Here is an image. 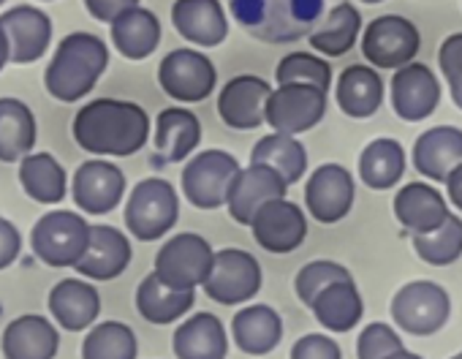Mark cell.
<instances>
[{
    "label": "cell",
    "mask_w": 462,
    "mask_h": 359,
    "mask_svg": "<svg viewBox=\"0 0 462 359\" xmlns=\"http://www.w3.org/2000/svg\"><path fill=\"white\" fill-rule=\"evenodd\" d=\"M71 133L85 152L98 158H125L147 144L150 117L134 101L96 98L77 112Z\"/></svg>",
    "instance_id": "cell-1"
},
{
    "label": "cell",
    "mask_w": 462,
    "mask_h": 359,
    "mask_svg": "<svg viewBox=\"0 0 462 359\" xmlns=\"http://www.w3.org/2000/svg\"><path fill=\"white\" fill-rule=\"evenodd\" d=\"M106 69H109L106 41L96 33L77 31L58 44L44 74V87L52 98L63 104H77L98 85Z\"/></svg>",
    "instance_id": "cell-2"
},
{
    "label": "cell",
    "mask_w": 462,
    "mask_h": 359,
    "mask_svg": "<svg viewBox=\"0 0 462 359\" xmlns=\"http://www.w3.org/2000/svg\"><path fill=\"white\" fill-rule=\"evenodd\" d=\"M180 218V197L174 186L163 177H147L134 186L125 202V229L134 240L152 243L166 237Z\"/></svg>",
    "instance_id": "cell-3"
},
{
    "label": "cell",
    "mask_w": 462,
    "mask_h": 359,
    "mask_svg": "<svg viewBox=\"0 0 462 359\" xmlns=\"http://www.w3.org/2000/svg\"><path fill=\"white\" fill-rule=\"evenodd\" d=\"M90 243V224L71 210H52L36 221L31 248L47 267H74Z\"/></svg>",
    "instance_id": "cell-4"
},
{
    "label": "cell",
    "mask_w": 462,
    "mask_h": 359,
    "mask_svg": "<svg viewBox=\"0 0 462 359\" xmlns=\"http://www.w3.org/2000/svg\"><path fill=\"white\" fill-rule=\"evenodd\" d=\"M212 259H215V251L201 235L182 232L163 243V248L155 256L152 272L169 289L193 291L196 286H204Z\"/></svg>",
    "instance_id": "cell-5"
},
{
    "label": "cell",
    "mask_w": 462,
    "mask_h": 359,
    "mask_svg": "<svg viewBox=\"0 0 462 359\" xmlns=\"http://www.w3.org/2000/svg\"><path fill=\"white\" fill-rule=\"evenodd\" d=\"M237 171V158L226 150L196 152L182 169V194L199 210H217L226 205Z\"/></svg>",
    "instance_id": "cell-6"
},
{
    "label": "cell",
    "mask_w": 462,
    "mask_h": 359,
    "mask_svg": "<svg viewBox=\"0 0 462 359\" xmlns=\"http://www.w3.org/2000/svg\"><path fill=\"white\" fill-rule=\"evenodd\" d=\"M451 316V299L432 281H411L392 299V318L408 335H435Z\"/></svg>",
    "instance_id": "cell-7"
},
{
    "label": "cell",
    "mask_w": 462,
    "mask_h": 359,
    "mask_svg": "<svg viewBox=\"0 0 462 359\" xmlns=\"http://www.w3.org/2000/svg\"><path fill=\"white\" fill-rule=\"evenodd\" d=\"M204 291L217 305H243L262 291V264L243 248H223L215 253Z\"/></svg>",
    "instance_id": "cell-8"
},
{
    "label": "cell",
    "mask_w": 462,
    "mask_h": 359,
    "mask_svg": "<svg viewBox=\"0 0 462 359\" xmlns=\"http://www.w3.org/2000/svg\"><path fill=\"white\" fill-rule=\"evenodd\" d=\"M421 47L419 28L397 14L375 17L362 33V55L373 69H400L413 63Z\"/></svg>",
    "instance_id": "cell-9"
},
{
    "label": "cell",
    "mask_w": 462,
    "mask_h": 359,
    "mask_svg": "<svg viewBox=\"0 0 462 359\" xmlns=\"http://www.w3.org/2000/svg\"><path fill=\"white\" fill-rule=\"evenodd\" d=\"M158 85L163 93L180 104H199L212 96L217 85L215 63L190 47L171 50L158 66Z\"/></svg>",
    "instance_id": "cell-10"
},
{
    "label": "cell",
    "mask_w": 462,
    "mask_h": 359,
    "mask_svg": "<svg viewBox=\"0 0 462 359\" xmlns=\"http://www.w3.org/2000/svg\"><path fill=\"white\" fill-rule=\"evenodd\" d=\"M327 115V90L313 85H278L267 98L264 120L278 133H305Z\"/></svg>",
    "instance_id": "cell-11"
},
{
    "label": "cell",
    "mask_w": 462,
    "mask_h": 359,
    "mask_svg": "<svg viewBox=\"0 0 462 359\" xmlns=\"http://www.w3.org/2000/svg\"><path fill=\"white\" fill-rule=\"evenodd\" d=\"M71 197L82 213L106 216L125 197V174L120 166L109 163L104 158H90L74 171Z\"/></svg>",
    "instance_id": "cell-12"
},
{
    "label": "cell",
    "mask_w": 462,
    "mask_h": 359,
    "mask_svg": "<svg viewBox=\"0 0 462 359\" xmlns=\"http://www.w3.org/2000/svg\"><path fill=\"white\" fill-rule=\"evenodd\" d=\"M354 197H356L354 174L340 163H324L308 177L305 205L319 224L343 221L354 207Z\"/></svg>",
    "instance_id": "cell-13"
},
{
    "label": "cell",
    "mask_w": 462,
    "mask_h": 359,
    "mask_svg": "<svg viewBox=\"0 0 462 359\" xmlns=\"http://www.w3.org/2000/svg\"><path fill=\"white\" fill-rule=\"evenodd\" d=\"M286 194H289V183L275 169H270L264 163H248L245 169L237 171L235 183H231L226 207L237 224L251 226L254 216L267 202L286 199Z\"/></svg>",
    "instance_id": "cell-14"
},
{
    "label": "cell",
    "mask_w": 462,
    "mask_h": 359,
    "mask_svg": "<svg viewBox=\"0 0 462 359\" xmlns=\"http://www.w3.org/2000/svg\"><path fill=\"white\" fill-rule=\"evenodd\" d=\"M273 87L267 79L256 74H240L228 79L217 93V115L220 120L235 131H254L259 128L267 112V98Z\"/></svg>",
    "instance_id": "cell-15"
},
{
    "label": "cell",
    "mask_w": 462,
    "mask_h": 359,
    "mask_svg": "<svg viewBox=\"0 0 462 359\" xmlns=\"http://www.w3.org/2000/svg\"><path fill=\"white\" fill-rule=\"evenodd\" d=\"M0 28L9 39L14 66H31L44 58L52 44V20L39 6H14L0 14Z\"/></svg>",
    "instance_id": "cell-16"
},
{
    "label": "cell",
    "mask_w": 462,
    "mask_h": 359,
    "mask_svg": "<svg viewBox=\"0 0 462 359\" xmlns=\"http://www.w3.org/2000/svg\"><path fill=\"white\" fill-rule=\"evenodd\" d=\"M254 240L270 253H291L308 237V218L300 205L289 199L267 202L251 221Z\"/></svg>",
    "instance_id": "cell-17"
},
{
    "label": "cell",
    "mask_w": 462,
    "mask_h": 359,
    "mask_svg": "<svg viewBox=\"0 0 462 359\" xmlns=\"http://www.w3.org/2000/svg\"><path fill=\"white\" fill-rule=\"evenodd\" d=\"M440 104V82L424 63H408L394 69L392 77V106L400 120L419 123L430 117Z\"/></svg>",
    "instance_id": "cell-18"
},
{
    "label": "cell",
    "mask_w": 462,
    "mask_h": 359,
    "mask_svg": "<svg viewBox=\"0 0 462 359\" xmlns=\"http://www.w3.org/2000/svg\"><path fill=\"white\" fill-rule=\"evenodd\" d=\"M134 259L131 240L106 224L90 226V243L85 256L74 264V270L88 281H115L120 278Z\"/></svg>",
    "instance_id": "cell-19"
},
{
    "label": "cell",
    "mask_w": 462,
    "mask_h": 359,
    "mask_svg": "<svg viewBox=\"0 0 462 359\" xmlns=\"http://www.w3.org/2000/svg\"><path fill=\"white\" fill-rule=\"evenodd\" d=\"M174 31L196 47H220L228 36V17L220 0H174L171 6Z\"/></svg>",
    "instance_id": "cell-20"
},
{
    "label": "cell",
    "mask_w": 462,
    "mask_h": 359,
    "mask_svg": "<svg viewBox=\"0 0 462 359\" xmlns=\"http://www.w3.org/2000/svg\"><path fill=\"white\" fill-rule=\"evenodd\" d=\"M462 163V128L435 125L424 131L413 144V166L432 183H446V177Z\"/></svg>",
    "instance_id": "cell-21"
},
{
    "label": "cell",
    "mask_w": 462,
    "mask_h": 359,
    "mask_svg": "<svg viewBox=\"0 0 462 359\" xmlns=\"http://www.w3.org/2000/svg\"><path fill=\"white\" fill-rule=\"evenodd\" d=\"M6 359H55L60 348L58 329L39 313H28L14 318L4 329V340H0Z\"/></svg>",
    "instance_id": "cell-22"
},
{
    "label": "cell",
    "mask_w": 462,
    "mask_h": 359,
    "mask_svg": "<svg viewBox=\"0 0 462 359\" xmlns=\"http://www.w3.org/2000/svg\"><path fill=\"white\" fill-rule=\"evenodd\" d=\"M335 101L354 120L373 117L383 104V79L373 66H346L337 77Z\"/></svg>",
    "instance_id": "cell-23"
},
{
    "label": "cell",
    "mask_w": 462,
    "mask_h": 359,
    "mask_svg": "<svg viewBox=\"0 0 462 359\" xmlns=\"http://www.w3.org/2000/svg\"><path fill=\"white\" fill-rule=\"evenodd\" d=\"M394 218L400 226H405L413 235H430L435 232L446 218L448 207L440 191H435L427 183H408L394 197Z\"/></svg>",
    "instance_id": "cell-24"
},
{
    "label": "cell",
    "mask_w": 462,
    "mask_h": 359,
    "mask_svg": "<svg viewBox=\"0 0 462 359\" xmlns=\"http://www.w3.org/2000/svg\"><path fill=\"white\" fill-rule=\"evenodd\" d=\"M50 313L69 332L88 329L101 313V297L93 283L79 278H66L50 291Z\"/></svg>",
    "instance_id": "cell-25"
},
{
    "label": "cell",
    "mask_w": 462,
    "mask_h": 359,
    "mask_svg": "<svg viewBox=\"0 0 462 359\" xmlns=\"http://www.w3.org/2000/svg\"><path fill=\"white\" fill-rule=\"evenodd\" d=\"M201 142V123L190 109H161L155 117V152L161 163L185 161Z\"/></svg>",
    "instance_id": "cell-26"
},
{
    "label": "cell",
    "mask_w": 462,
    "mask_h": 359,
    "mask_svg": "<svg viewBox=\"0 0 462 359\" xmlns=\"http://www.w3.org/2000/svg\"><path fill=\"white\" fill-rule=\"evenodd\" d=\"M109 33L115 50L128 60H144L161 44V23L144 6H134L120 17H115L109 23Z\"/></svg>",
    "instance_id": "cell-27"
},
{
    "label": "cell",
    "mask_w": 462,
    "mask_h": 359,
    "mask_svg": "<svg viewBox=\"0 0 462 359\" xmlns=\"http://www.w3.org/2000/svg\"><path fill=\"white\" fill-rule=\"evenodd\" d=\"M171 348L177 359H226L228 337L217 316L196 313L177 327Z\"/></svg>",
    "instance_id": "cell-28"
},
{
    "label": "cell",
    "mask_w": 462,
    "mask_h": 359,
    "mask_svg": "<svg viewBox=\"0 0 462 359\" xmlns=\"http://www.w3.org/2000/svg\"><path fill=\"white\" fill-rule=\"evenodd\" d=\"M231 335L240 351L251 356H264L278 348L283 337V321L270 305H248L231 321Z\"/></svg>",
    "instance_id": "cell-29"
},
{
    "label": "cell",
    "mask_w": 462,
    "mask_h": 359,
    "mask_svg": "<svg viewBox=\"0 0 462 359\" xmlns=\"http://www.w3.org/2000/svg\"><path fill=\"white\" fill-rule=\"evenodd\" d=\"M308 308L313 310L319 324L327 327L329 332H348L365 316V302L354 278L329 283L324 291L316 294V299Z\"/></svg>",
    "instance_id": "cell-30"
},
{
    "label": "cell",
    "mask_w": 462,
    "mask_h": 359,
    "mask_svg": "<svg viewBox=\"0 0 462 359\" xmlns=\"http://www.w3.org/2000/svg\"><path fill=\"white\" fill-rule=\"evenodd\" d=\"M20 186L39 205H58L66 199V169L52 152H28L20 161Z\"/></svg>",
    "instance_id": "cell-31"
},
{
    "label": "cell",
    "mask_w": 462,
    "mask_h": 359,
    "mask_svg": "<svg viewBox=\"0 0 462 359\" xmlns=\"http://www.w3.org/2000/svg\"><path fill=\"white\" fill-rule=\"evenodd\" d=\"M39 136L36 117L31 106L20 98H0V161L14 163L23 161Z\"/></svg>",
    "instance_id": "cell-32"
},
{
    "label": "cell",
    "mask_w": 462,
    "mask_h": 359,
    "mask_svg": "<svg viewBox=\"0 0 462 359\" xmlns=\"http://www.w3.org/2000/svg\"><path fill=\"white\" fill-rule=\"evenodd\" d=\"M405 174V150L397 139H373L359 155V180L373 191L394 189Z\"/></svg>",
    "instance_id": "cell-33"
},
{
    "label": "cell",
    "mask_w": 462,
    "mask_h": 359,
    "mask_svg": "<svg viewBox=\"0 0 462 359\" xmlns=\"http://www.w3.org/2000/svg\"><path fill=\"white\" fill-rule=\"evenodd\" d=\"M251 163H264V166L275 169L289 186H294L308 171V150L297 136L275 131L256 142V147L251 152Z\"/></svg>",
    "instance_id": "cell-34"
},
{
    "label": "cell",
    "mask_w": 462,
    "mask_h": 359,
    "mask_svg": "<svg viewBox=\"0 0 462 359\" xmlns=\"http://www.w3.org/2000/svg\"><path fill=\"white\" fill-rule=\"evenodd\" d=\"M193 308V291H177L158 281L155 272H150L139 289H136V310L150 324H171L180 316H185Z\"/></svg>",
    "instance_id": "cell-35"
},
{
    "label": "cell",
    "mask_w": 462,
    "mask_h": 359,
    "mask_svg": "<svg viewBox=\"0 0 462 359\" xmlns=\"http://www.w3.org/2000/svg\"><path fill=\"white\" fill-rule=\"evenodd\" d=\"M359 28H362L359 9L354 4H337L327 14L321 28H316L310 33V47L327 58H340L354 50V44L359 39Z\"/></svg>",
    "instance_id": "cell-36"
},
{
    "label": "cell",
    "mask_w": 462,
    "mask_h": 359,
    "mask_svg": "<svg viewBox=\"0 0 462 359\" xmlns=\"http://www.w3.org/2000/svg\"><path fill=\"white\" fill-rule=\"evenodd\" d=\"M136 335L123 321H104L82 340V359H136Z\"/></svg>",
    "instance_id": "cell-37"
},
{
    "label": "cell",
    "mask_w": 462,
    "mask_h": 359,
    "mask_svg": "<svg viewBox=\"0 0 462 359\" xmlns=\"http://www.w3.org/2000/svg\"><path fill=\"white\" fill-rule=\"evenodd\" d=\"M411 243L421 262L432 267H448L462 256V218L448 213V218L435 232L413 235Z\"/></svg>",
    "instance_id": "cell-38"
},
{
    "label": "cell",
    "mask_w": 462,
    "mask_h": 359,
    "mask_svg": "<svg viewBox=\"0 0 462 359\" xmlns=\"http://www.w3.org/2000/svg\"><path fill=\"white\" fill-rule=\"evenodd\" d=\"M278 85H313L321 90L332 87V66L313 52H291L275 69Z\"/></svg>",
    "instance_id": "cell-39"
},
{
    "label": "cell",
    "mask_w": 462,
    "mask_h": 359,
    "mask_svg": "<svg viewBox=\"0 0 462 359\" xmlns=\"http://www.w3.org/2000/svg\"><path fill=\"white\" fill-rule=\"evenodd\" d=\"M348 278H351V272H348L343 264L329 262V259H319V262L305 264V267L297 272L294 289H297V297H300L305 305H310V302L316 299V294L324 291L329 283H335V281H348Z\"/></svg>",
    "instance_id": "cell-40"
},
{
    "label": "cell",
    "mask_w": 462,
    "mask_h": 359,
    "mask_svg": "<svg viewBox=\"0 0 462 359\" xmlns=\"http://www.w3.org/2000/svg\"><path fill=\"white\" fill-rule=\"evenodd\" d=\"M400 348H405L400 335L383 321L367 324L359 332V340H356V356L359 359H383V356H389V354H394Z\"/></svg>",
    "instance_id": "cell-41"
},
{
    "label": "cell",
    "mask_w": 462,
    "mask_h": 359,
    "mask_svg": "<svg viewBox=\"0 0 462 359\" xmlns=\"http://www.w3.org/2000/svg\"><path fill=\"white\" fill-rule=\"evenodd\" d=\"M291 359H343V351L327 335H305L294 343Z\"/></svg>",
    "instance_id": "cell-42"
},
{
    "label": "cell",
    "mask_w": 462,
    "mask_h": 359,
    "mask_svg": "<svg viewBox=\"0 0 462 359\" xmlns=\"http://www.w3.org/2000/svg\"><path fill=\"white\" fill-rule=\"evenodd\" d=\"M20 251H23L20 229L9 218H0V270L12 267L17 262Z\"/></svg>",
    "instance_id": "cell-43"
},
{
    "label": "cell",
    "mask_w": 462,
    "mask_h": 359,
    "mask_svg": "<svg viewBox=\"0 0 462 359\" xmlns=\"http://www.w3.org/2000/svg\"><path fill=\"white\" fill-rule=\"evenodd\" d=\"M438 66L446 79H451L457 71H462V33H451L448 39H443V44L438 50Z\"/></svg>",
    "instance_id": "cell-44"
},
{
    "label": "cell",
    "mask_w": 462,
    "mask_h": 359,
    "mask_svg": "<svg viewBox=\"0 0 462 359\" xmlns=\"http://www.w3.org/2000/svg\"><path fill=\"white\" fill-rule=\"evenodd\" d=\"M82 4H85L88 14H90L96 23L109 25V23H112L115 17H120L123 12L139 6V0H82Z\"/></svg>",
    "instance_id": "cell-45"
},
{
    "label": "cell",
    "mask_w": 462,
    "mask_h": 359,
    "mask_svg": "<svg viewBox=\"0 0 462 359\" xmlns=\"http://www.w3.org/2000/svg\"><path fill=\"white\" fill-rule=\"evenodd\" d=\"M446 194H448L451 205L462 213V163L446 177Z\"/></svg>",
    "instance_id": "cell-46"
},
{
    "label": "cell",
    "mask_w": 462,
    "mask_h": 359,
    "mask_svg": "<svg viewBox=\"0 0 462 359\" xmlns=\"http://www.w3.org/2000/svg\"><path fill=\"white\" fill-rule=\"evenodd\" d=\"M448 82V93H451V101L457 104V109H462V71H457Z\"/></svg>",
    "instance_id": "cell-47"
},
{
    "label": "cell",
    "mask_w": 462,
    "mask_h": 359,
    "mask_svg": "<svg viewBox=\"0 0 462 359\" xmlns=\"http://www.w3.org/2000/svg\"><path fill=\"white\" fill-rule=\"evenodd\" d=\"M9 63H12V55H9V39H6L4 28H0V71H4Z\"/></svg>",
    "instance_id": "cell-48"
},
{
    "label": "cell",
    "mask_w": 462,
    "mask_h": 359,
    "mask_svg": "<svg viewBox=\"0 0 462 359\" xmlns=\"http://www.w3.org/2000/svg\"><path fill=\"white\" fill-rule=\"evenodd\" d=\"M383 359H424V356H419V354H413V351L400 348V351H394V354H389V356H383Z\"/></svg>",
    "instance_id": "cell-49"
},
{
    "label": "cell",
    "mask_w": 462,
    "mask_h": 359,
    "mask_svg": "<svg viewBox=\"0 0 462 359\" xmlns=\"http://www.w3.org/2000/svg\"><path fill=\"white\" fill-rule=\"evenodd\" d=\"M362 4H367V6H375V4H383V0H362Z\"/></svg>",
    "instance_id": "cell-50"
},
{
    "label": "cell",
    "mask_w": 462,
    "mask_h": 359,
    "mask_svg": "<svg viewBox=\"0 0 462 359\" xmlns=\"http://www.w3.org/2000/svg\"><path fill=\"white\" fill-rule=\"evenodd\" d=\"M451 359H462V354H454V356H451Z\"/></svg>",
    "instance_id": "cell-51"
},
{
    "label": "cell",
    "mask_w": 462,
    "mask_h": 359,
    "mask_svg": "<svg viewBox=\"0 0 462 359\" xmlns=\"http://www.w3.org/2000/svg\"><path fill=\"white\" fill-rule=\"evenodd\" d=\"M4 4H6V0H0V6H4Z\"/></svg>",
    "instance_id": "cell-52"
},
{
    "label": "cell",
    "mask_w": 462,
    "mask_h": 359,
    "mask_svg": "<svg viewBox=\"0 0 462 359\" xmlns=\"http://www.w3.org/2000/svg\"><path fill=\"white\" fill-rule=\"evenodd\" d=\"M44 4H52V0H44Z\"/></svg>",
    "instance_id": "cell-53"
}]
</instances>
